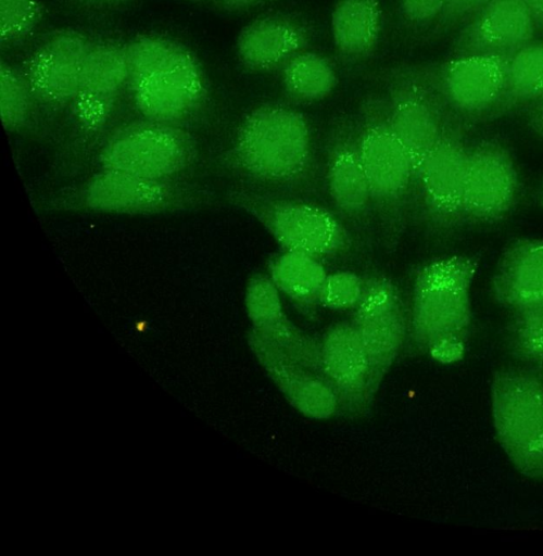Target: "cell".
Instances as JSON below:
<instances>
[{
  "label": "cell",
  "mask_w": 543,
  "mask_h": 556,
  "mask_svg": "<svg viewBox=\"0 0 543 556\" xmlns=\"http://www.w3.org/2000/svg\"><path fill=\"white\" fill-rule=\"evenodd\" d=\"M127 84L125 45L111 40L92 41L77 92L68 108L74 127L85 140L105 127Z\"/></svg>",
  "instance_id": "cell-12"
},
{
  "label": "cell",
  "mask_w": 543,
  "mask_h": 556,
  "mask_svg": "<svg viewBox=\"0 0 543 556\" xmlns=\"http://www.w3.org/2000/svg\"><path fill=\"white\" fill-rule=\"evenodd\" d=\"M128 88L143 118L179 126L194 118L209 98L201 63L179 42L155 68Z\"/></svg>",
  "instance_id": "cell-9"
},
{
  "label": "cell",
  "mask_w": 543,
  "mask_h": 556,
  "mask_svg": "<svg viewBox=\"0 0 543 556\" xmlns=\"http://www.w3.org/2000/svg\"><path fill=\"white\" fill-rule=\"evenodd\" d=\"M543 97V39H533L509 55L504 92L495 118Z\"/></svg>",
  "instance_id": "cell-23"
},
{
  "label": "cell",
  "mask_w": 543,
  "mask_h": 556,
  "mask_svg": "<svg viewBox=\"0 0 543 556\" xmlns=\"http://www.w3.org/2000/svg\"><path fill=\"white\" fill-rule=\"evenodd\" d=\"M447 0H399L400 17L416 33L432 30L442 15Z\"/></svg>",
  "instance_id": "cell-31"
},
{
  "label": "cell",
  "mask_w": 543,
  "mask_h": 556,
  "mask_svg": "<svg viewBox=\"0 0 543 556\" xmlns=\"http://www.w3.org/2000/svg\"><path fill=\"white\" fill-rule=\"evenodd\" d=\"M244 303L254 330H267L288 319L281 293L268 275L255 274L248 280Z\"/></svg>",
  "instance_id": "cell-28"
},
{
  "label": "cell",
  "mask_w": 543,
  "mask_h": 556,
  "mask_svg": "<svg viewBox=\"0 0 543 556\" xmlns=\"http://www.w3.org/2000/svg\"><path fill=\"white\" fill-rule=\"evenodd\" d=\"M313 33L291 15L270 14L245 25L236 41L240 63L256 73L281 68L295 54L307 50Z\"/></svg>",
  "instance_id": "cell-18"
},
{
  "label": "cell",
  "mask_w": 543,
  "mask_h": 556,
  "mask_svg": "<svg viewBox=\"0 0 543 556\" xmlns=\"http://www.w3.org/2000/svg\"><path fill=\"white\" fill-rule=\"evenodd\" d=\"M384 85L390 125L408 152L416 176L455 114L440 94L427 65L395 66L387 72Z\"/></svg>",
  "instance_id": "cell-7"
},
{
  "label": "cell",
  "mask_w": 543,
  "mask_h": 556,
  "mask_svg": "<svg viewBox=\"0 0 543 556\" xmlns=\"http://www.w3.org/2000/svg\"><path fill=\"white\" fill-rule=\"evenodd\" d=\"M250 343L268 375L298 410L318 419L334 413L338 400L326 378L266 343L253 338Z\"/></svg>",
  "instance_id": "cell-20"
},
{
  "label": "cell",
  "mask_w": 543,
  "mask_h": 556,
  "mask_svg": "<svg viewBox=\"0 0 543 556\" xmlns=\"http://www.w3.org/2000/svg\"><path fill=\"white\" fill-rule=\"evenodd\" d=\"M355 124L374 210L394 235L415 186L413 161L390 125L383 98L366 99Z\"/></svg>",
  "instance_id": "cell-5"
},
{
  "label": "cell",
  "mask_w": 543,
  "mask_h": 556,
  "mask_svg": "<svg viewBox=\"0 0 543 556\" xmlns=\"http://www.w3.org/2000/svg\"><path fill=\"white\" fill-rule=\"evenodd\" d=\"M229 200L257 219L282 250L323 258L339 255L350 248V236L342 223L318 205L245 190L231 191Z\"/></svg>",
  "instance_id": "cell-8"
},
{
  "label": "cell",
  "mask_w": 543,
  "mask_h": 556,
  "mask_svg": "<svg viewBox=\"0 0 543 556\" xmlns=\"http://www.w3.org/2000/svg\"><path fill=\"white\" fill-rule=\"evenodd\" d=\"M326 181L330 199L346 219L363 224L374 210L363 167L355 119L334 122L328 139Z\"/></svg>",
  "instance_id": "cell-17"
},
{
  "label": "cell",
  "mask_w": 543,
  "mask_h": 556,
  "mask_svg": "<svg viewBox=\"0 0 543 556\" xmlns=\"http://www.w3.org/2000/svg\"><path fill=\"white\" fill-rule=\"evenodd\" d=\"M479 260L467 255L435 258L422 266L413 282L412 334L427 351L438 341L466 338L471 323V288Z\"/></svg>",
  "instance_id": "cell-3"
},
{
  "label": "cell",
  "mask_w": 543,
  "mask_h": 556,
  "mask_svg": "<svg viewBox=\"0 0 543 556\" xmlns=\"http://www.w3.org/2000/svg\"><path fill=\"white\" fill-rule=\"evenodd\" d=\"M366 287V280L353 271L340 270L327 275L318 303L334 311L355 308Z\"/></svg>",
  "instance_id": "cell-30"
},
{
  "label": "cell",
  "mask_w": 543,
  "mask_h": 556,
  "mask_svg": "<svg viewBox=\"0 0 543 556\" xmlns=\"http://www.w3.org/2000/svg\"><path fill=\"white\" fill-rule=\"evenodd\" d=\"M527 7L536 29L543 31V0H522Z\"/></svg>",
  "instance_id": "cell-35"
},
{
  "label": "cell",
  "mask_w": 543,
  "mask_h": 556,
  "mask_svg": "<svg viewBox=\"0 0 543 556\" xmlns=\"http://www.w3.org/2000/svg\"><path fill=\"white\" fill-rule=\"evenodd\" d=\"M529 125L535 134L543 137V97L530 106Z\"/></svg>",
  "instance_id": "cell-34"
},
{
  "label": "cell",
  "mask_w": 543,
  "mask_h": 556,
  "mask_svg": "<svg viewBox=\"0 0 543 556\" xmlns=\"http://www.w3.org/2000/svg\"><path fill=\"white\" fill-rule=\"evenodd\" d=\"M353 325L368 355L371 374L383 371L396 356L405 336V318L395 286L386 277L366 280L354 308Z\"/></svg>",
  "instance_id": "cell-16"
},
{
  "label": "cell",
  "mask_w": 543,
  "mask_h": 556,
  "mask_svg": "<svg viewBox=\"0 0 543 556\" xmlns=\"http://www.w3.org/2000/svg\"><path fill=\"white\" fill-rule=\"evenodd\" d=\"M509 55L451 56L428 71L443 100L464 123L495 119Z\"/></svg>",
  "instance_id": "cell-11"
},
{
  "label": "cell",
  "mask_w": 543,
  "mask_h": 556,
  "mask_svg": "<svg viewBox=\"0 0 543 556\" xmlns=\"http://www.w3.org/2000/svg\"><path fill=\"white\" fill-rule=\"evenodd\" d=\"M91 42L81 33L64 29L49 35L33 50L22 72L37 103L52 111L70 108Z\"/></svg>",
  "instance_id": "cell-13"
},
{
  "label": "cell",
  "mask_w": 543,
  "mask_h": 556,
  "mask_svg": "<svg viewBox=\"0 0 543 556\" xmlns=\"http://www.w3.org/2000/svg\"><path fill=\"white\" fill-rule=\"evenodd\" d=\"M519 178L514 159L498 141L482 140L470 147L463 223H492L514 207Z\"/></svg>",
  "instance_id": "cell-14"
},
{
  "label": "cell",
  "mask_w": 543,
  "mask_h": 556,
  "mask_svg": "<svg viewBox=\"0 0 543 556\" xmlns=\"http://www.w3.org/2000/svg\"><path fill=\"white\" fill-rule=\"evenodd\" d=\"M228 162L257 181L283 185L302 177L311 162L306 118L277 103L253 109L238 127Z\"/></svg>",
  "instance_id": "cell-1"
},
{
  "label": "cell",
  "mask_w": 543,
  "mask_h": 556,
  "mask_svg": "<svg viewBox=\"0 0 543 556\" xmlns=\"http://www.w3.org/2000/svg\"><path fill=\"white\" fill-rule=\"evenodd\" d=\"M491 290L513 312L543 303V238H521L503 251Z\"/></svg>",
  "instance_id": "cell-19"
},
{
  "label": "cell",
  "mask_w": 543,
  "mask_h": 556,
  "mask_svg": "<svg viewBox=\"0 0 543 556\" xmlns=\"http://www.w3.org/2000/svg\"><path fill=\"white\" fill-rule=\"evenodd\" d=\"M531 369L543 380V357Z\"/></svg>",
  "instance_id": "cell-38"
},
{
  "label": "cell",
  "mask_w": 543,
  "mask_h": 556,
  "mask_svg": "<svg viewBox=\"0 0 543 556\" xmlns=\"http://www.w3.org/2000/svg\"><path fill=\"white\" fill-rule=\"evenodd\" d=\"M209 197L202 187L184 179L159 180L99 168L84 181L59 191L43 206L61 212L157 215L202 207Z\"/></svg>",
  "instance_id": "cell-2"
},
{
  "label": "cell",
  "mask_w": 543,
  "mask_h": 556,
  "mask_svg": "<svg viewBox=\"0 0 543 556\" xmlns=\"http://www.w3.org/2000/svg\"><path fill=\"white\" fill-rule=\"evenodd\" d=\"M43 9L38 0H0V39L2 46L25 40L39 26Z\"/></svg>",
  "instance_id": "cell-29"
},
{
  "label": "cell",
  "mask_w": 543,
  "mask_h": 556,
  "mask_svg": "<svg viewBox=\"0 0 543 556\" xmlns=\"http://www.w3.org/2000/svg\"><path fill=\"white\" fill-rule=\"evenodd\" d=\"M429 354L440 363L450 364L463 358L465 353V338L451 337L434 343Z\"/></svg>",
  "instance_id": "cell-33"
},
{
  "label": "cell",
  "mask_w": 543,
  "mask_h": 556,
  "mask_svg": "<svg viewBox=\"0 0 543 556\" xmlns=\"http://www.w3.org/2000/svg\"><path fill=\"white\" fill-rule=\"evenodd\" d=\"M325 378L345 396H358L369 384L371 369L362 339L353 323H340L325 334L320 346Z\"/></svg>",
  "instance_id": "cell-21"
},
{
  "label": "cell",
  "mask_w": 543,
  "mask_h": 556,
  "mask_svg": "<svg viewBox=\"0 0 543 556\" xmlns=\"http://www.w3.org/2000/svg\"><path fill=\"white\" fill-rule=\"evenodd\" d=\"M382 27L380 0H337L330 15V31L338 54L352 63L376 51Z\"/></svg>",
  "instance_id": "cell-22"
},
{
  "label": "cell",
  "mask_w": 543,
  "mask_h": 556,
  "mask_svg": "<svg viewBox=\"0 0 543 556\" xmlns=\"http://www.w3.org/2000/svg\"><path fill=\"white\" fill-rule=\"evenodd\" d=\"M281 84L293 99L316 102L332 93L338 85V75L327 58L307 49L281 67Z\"/></svg>",
  "instance_id": "cell-25"
},
{
  "label": "cell",
  "mask_w": 543,
  "mask_h": 556,
  "mask_svg": "<svg viewBox=\"0 0 543 556\" xmlns=\"http://www.w3.org/2000/svg\"><path fill=\"white\" fill-rule=\"evenodd\" d=\"M197 154V141L182 126L143 118L116 128L100 147L96 162L99 168L181 180Z\"/></svg>",
  "instance_id": "cell-6"
},
{
  "label": "cell",
  "mask_w": 543,
  "mask_h": 556,
  "mask_svg": "<svg viewBox=\"0 0 543 556\" xmlns=\"http://www.w3.org/2000/svg\"><path fill=\"white\" fill-rule=\"evenodd\" d=\"M35 98L23 72L12 64L0 63V114L4 129L23 130L29 123Z\"/></svg>",
  "instance_id": "cell-27"
},
{
  "label": "cell",
  "mask_w": 543,
  "mask_h": 556,
  "mask_svg": "<svg viewBox=\"0 0 543 556\" xmlns=\"http://www.w3.org/2000/svg\"><path fill=\"white\" fill-rule=\"evenodd\" d=\"M535 33L522 0H493L458 28L452 56L510 55L533 40Z\"/></svg>",
  "instance_id": "cell-15"
},
{
  "label": "cell",
  "mask_w": 543,
  "mask_h": 556,
  "mask_svg": "<svg viewBox=\"0 0 543 556\" xmlns=\"http://www.w3.org/2000/svg\"><path fill=\"white\" fill-rule=\"evenodd\" d=\"M493 0H447L432 33L441 35L459 28L478 10Z\"/></svg>",
  "instance_id": "cell-32"
},
{
  "label": "cell",
  "mask_w": 543,
  "mask_h": 556,
  "mask_svg": "<svg viewBox=\"0 0 543 556\" xmlns=\"http://www.w3.org/2000/svg\"><path fill=\"white\" fill-rule=\"evenodd\" d=\"M86 3L100 7H114L123 3L126 0H81Z\"/></svg>",
  "instance_id": "cell-37"
},
{
  "label": "cell",
  "mask_w": 543,
  "mask_h": 556,
  "mask_svg": "<svg viewBox=\"0 0 543 556\" xmlns=\"http://www.w3.org/2000/svg\"><path fill=\"white\" fill-rule=\"evenodd\" d=\"M262 0H220L224 7L230 10L248 9Z\"/></svg>",
  "instance_id": "cell-36"
},
{
  "label": "cell",
  "mask_w": 543,
  "mask_h": 556,
  "mask_svg": "<svg viewBox=\"0 0 543 556\" xmlns=\"http://www.w3.org/2000/svg\"><path fill=\"white\" fill-rule=\"evenodd\" d=\"M465 126L453 115L420 164L414 189L430 223L450 228L463 223V201L470 147Z\"/></svg>",
  "instance_id": "cell-10"
},
{
  "label": "cell",
  "mask_w": 543,
  "mask_h": 556,
  "mask_svg": "<svg viewBox=\"0 0 543 556\" xmlns=\"http://www.w3.org/2000/svg\"><path fill=\"white\" fill-rule=\"evenodd\" d=\"M505 348L528 368L543 357V303L515 311L505 330Z\"/></svg>",
  "instance_id": "cell-26"
},
{
  "label": "cell",
  "mask_w": 543,
  "mask_h": 556,
  "mask_svg": "<svg viewBox=\"0 0 543 556\" xmlns=\"http://www.w3.org/2000/svg\"><path fill=\"white\" fill-rule=\"evenodd\" d=\"M327 275L319 257L292 250H282L268 266V276L280 293L300 304L318 303Z\"/></svg>",
  "instance_id": "cell-24"
},
{
  "label": "cell",
  "mask_w": 543,
  "mask_h": 556,
  "mask_svg": "<svg viewBox=\"0 0 543 556\" xmlns=\"http://www.w3.org/2000/svg\"><path fill=\"white\" fill-rule=\"evenodd\" d=\"M542 204H543V190H542Z\"/></svg>",
  "instance_id": "cell-39"
},
{
  "label": "cell",
  "mask_w": 543,
  "mask_h": 556,
  "mask_svg": "<svg viewBox=\"0 0 543 556\" xmlns=\"http://www.w3.org/2000/svg\"><path fill=\"white\" fill-rule=\"evenodd\" d=\"M491 415L496 440L513 467L543 481V380L526 366L495 371Z\"/></svg>",
  "instance_id": "cell-4"
}]
</instances>
